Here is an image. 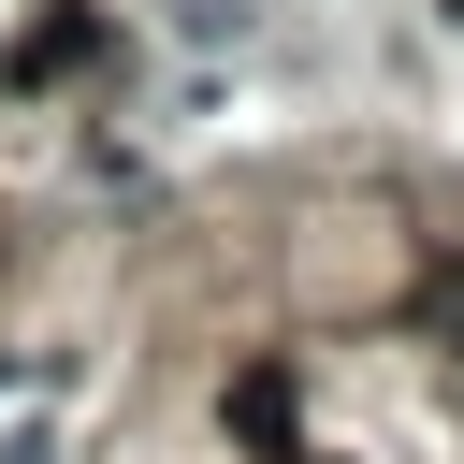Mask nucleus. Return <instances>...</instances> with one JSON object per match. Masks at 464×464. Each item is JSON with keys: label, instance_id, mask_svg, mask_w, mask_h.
I'll return each mask as SVG.
<instances>
[{"label": "nucleus", "instance_id": "1", "mask_svg": "<svg viewBox=\"0 0 464 464\" xmlns=\"http://www.w3.org/2000/svg\"><path fill=\"white\" fill-rule=\"evenodd\" d=\"M87 58H102V14H87V0H44V14L0 44V87H14V102H44V87H58V72H87Z\"/></svg>", "mask_w": 464, "mask_h": 464}, {"label": "nucleus", "instance_id": "2", "mask_svg": "<svg viewBox=\"0 0 464 464\" xmlns=\"http://www.w3.org/2000/svg\"><path fill=\"white\" fill-rule=\"evenodd\" d=\"M218 420H232V435H246V450H290V435H304V392H290V377H276V362H246V377H232V392H218Z\"/></svg>", "mask_w": 464, "mask_h": 464}, {"label": "nucleus", "instance_id": "3", "mask_svg": "<svg viewBox=\"0 0 464 464\" xmlns=\"http://www.w3.org/2000/svg\"><path fill=\"white\" fill-rule=\"evenodd\" d=\"M160 14H174L188 44H246V29H261V0H160Z\"/></svg>", "mask_w": 464, "mask_h": 464}]
</instances>
